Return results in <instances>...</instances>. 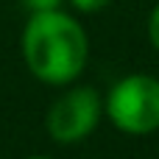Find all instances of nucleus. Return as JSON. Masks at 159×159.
<instances>
[{
  "mask_svg": "<svg viewBox=\"0 0 159 159\" xmlns=\"http://www.w3.org/2000/svg\"><path fill=\"white\" fill-rule=\"evenodd\" d=\"M22 59L42 84L67 87L87 67L89 39L67 11H34L22 31Z\"/></svg>",
  "mask_w": 159,
  "mask_h": 159,
  "instance_id": "obj_1",
  "label": "nucleus"
},
{
  "mask_svg": "<svg viewBox=\"0 0 159 159\" xmlns=\"http://www.w3.org/2000/svg\"><path fill=\"white\" fill-rule=\"evenodd\" d=\"M103 112L123 134H154L159 129V78L145 73L120 78L109 89Z\"/></svg>",
  "mask_w": 159,
  "mask_h": 159,
  "instance_id": "obj_2",
  "label": "nucleus"
},
{
  "mask_svg": "<svg viewBox=\"0 0 159 159\" xmlns=\"http://www.w3.org/2000/svg\"><path fill=\"white\" fill-rule=\"evenodd\" d=\"M78 11H84V14H95V11H103L112 0H70Z\"/></svg>",
  "mask_w": 159,
  "mask_h": 159,
  "instance_id": "obj_4",
  "label": "nucleus"
},
{
  "mask_svg": "<svg viewBox=\"0 0 159 159\" xmlns=\"http://www.w3.org/2000/svg\"><path fill=\"white\" fill-rule=\"evenodd\" d=\"M148 39H151V45L159 50V3L154 6V11L148 17Z\"/></svg>",
  "mask_w": 159,
  "mask_h": 159,
  "instance_id": "obj_6",
  "label": "nucleus"
},
{
  "mask_svg": "<svg viewBox=\"0 0 159 159\" xmlns=\"http://www.w3.org/2000/svg\"><path fill=\"white\" fill-rule=\"evenodd\" d=\"M28 159H50V157H28Z\"/></svg>",
  "mask_w": 159,
  "mask_h": 159,
  "instance_id": "obj_7",
  "label": "nucleus"
},
{
  "mask_svg": "<svg viewBox=\"0 0 159 159\" xmlns=\"http://www.w3.org/2000/svg\"><path fill=\"white\" fill-rule=\"evenodd\" d=\"M101 115L103 101L92 87H70L50 103L45 115V129L59 145H75L98 129Z\"/></svg>",
  "mask_w": 159,
  "mask_h": 159,
  "instance_id": "obj_3",
  "label": "nucleus"
},
{
  "mask_svg": "<svg viewBox=\"0 0 159 159\" xmlns=\"http://www.w3.org/2000/svg\"><path fill=\"white\" fill-rule=\"evenodd\" d=\"M64 0H22V6L34 14V11H50V8H61Z\"/></svg>",
  "mask_w": 159,
  "mask_h": 159,
  "instance_id": "obj_5",
  "label": "nucleus"
}]
</instances>
